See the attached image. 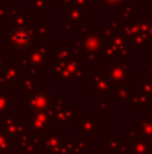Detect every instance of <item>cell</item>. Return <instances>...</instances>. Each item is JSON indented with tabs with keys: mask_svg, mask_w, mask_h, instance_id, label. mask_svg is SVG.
<instances>
[{
	"mask_svg": "<svg viewBox=\"0 0 152 154\" xmlns=\"http://www.w3.org/2000/svg\"><path fill=\"white\" fill-rule=\"evenodd\" d=\"M13 42L16 47L22 48V47H27V44L30 42V35L27 30H18L13 36Z\"/></svg>",
	"mask_w": 152,
	"mask_h": 154,
	"instance_id": "obj_1",
	"label": "cell"
}]
</instances>
